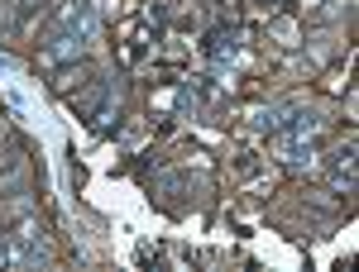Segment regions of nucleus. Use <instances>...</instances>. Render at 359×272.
Segmentation results:
<instances>
[{"instance_id":"f257e3e1","label":"nucleus","mask_w":359,"mask_h":272,"mask_svg":"<svg viewBox=\"0 0 359 272\" xmlns=\"http://www.w3.org/2000/svg\"><path fill=\"white\" fill-rule=\"evenodd\" d=\"M96 34V0H62L43 38V62H62L77 57Z\"/></svg>"},{"instance_id":"f03ea898","label":"nucleus","mask_w":359,"mask_h":272,"mask_svg":"<svg viewBox=\"0 0 359 272\" xmlns=\"http://www.w3.org/2000/svg\"><path fill=\"white\" fill-rule=\"evenodd\" d=\"M316 138H321V120L297 115V120H287L273 134V148L283 163H302V158H316Z\"/></svg>"},{"instance_id":"7ed1b4c3","label":"nucleus","mask_w":359,"mask_h":272,"mask_svg":"<svg viewBox=\"0 0 359 272\" xmlns=\"http://www.w3.org/2000/svg\"><path fill=\"white\" fill-rule=\"evenodd\" d=\"M10 253H15V268H39V263H48V244H43L39 220H20V224H15Z\"/></svg>"},{"instance_id":"20e7f679","label":"nucleus","mask_w":359,"mask_h":272,"mask_svg":"<svg viewBox=\"0 0 359 272\" xmlns=\"http://www.w3.org/2000/svg\"><path fill=\"white\" fill-rule=\"evenodd\" d=\"M240 38H245V34H240L235 24H221V29H211V34H206V43H201V53L211 57L216 67H225L230 57L240 53Z\"/></svg>"},{"instance_id":"39448f33","label":"nucleus","mask_w":359,"mask_h":272,"mask_svg":"<svg viewBox=\"0 0 359 272\" xmlns=\"http://www.w3.org/2000/svg\"><path fill=\"white\" fill-rule=\"evenodd\" d=\"M326 182L335 191H355V143H345V148H335L331 158H326Z\"/></svg>"},{"instance_id":"423d86ee","label":"nucleus","mask_w":359,"mask_h":272,"mask_svg":"<svg viewBox=\"0 0 359 272\" xmlns=\"http://www.w3.org/2000/svg\"><path fill=\"white\" fill-rule=\"evenodd\" d=\"M0 268H15V253H10V234H0Z\"/></svg>"}]
</instances>
